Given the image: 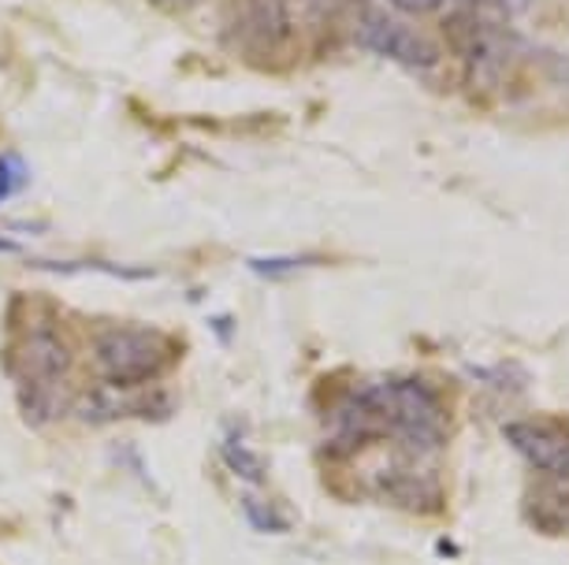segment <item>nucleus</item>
Instances as JSON below:
<instances>
[{
  "mask_svg": "<svg viewBox=\"0 0 569 565\" xmlns=\"http://www.w3.org/2000/svg\"><path fill=\"white\" fill-rule=\"evenodd\" d=\"M507 443L518 451L532 468L547 476L569 480V435L543 424H507Z\"/></svg>",
  "mask_w": 569,
  "mask_h": 565,
  "instance_id": "nucleus-7",
  "label": "nucleus"
},
{
  "mask_svg": "<svg viewBox=\"0 0 569 565\" xmlns=\"http://www.w3.org/2000/svg\"><path fill=\"white\" fill-rule=\"evenodd\" d=\"M461 12L469 16H480L488 23H507V0H461Z\"/></svg>",
  "mask_w": 569,
  "mask_h": 565,
  "instance_id": "nucleus-8",
  "label": "nucleus"
},
{
  "mask_svg": "<svg viewBox=\"0 0 569 565\" xmlns=\"http://www.w3.org/2000/svg\"><path fill=\"white\" fill-rule=\"evenodd\" d=\"M93 361H98L104 383L142 387L171 365V339L142 324H120L98 335Z\"/></svg>",
  "mask_w": 569,
  "mask_h": 565,
  "instance_id": "nucleus-3",
  "label": "nucleus"
},
{
  "mask_svg": "<svg viewBox=\"0 0 569 565\" xmlns=\"http://www.w3.org/2000/svg\"><path fill=\"white\" fill-rule=\"evenodd\" d=\"M239 12V34L253 52L272 57L291 41V12L287 0H234Z\"/></svg>",
  "mask_w": 569,
  "mask_h": 565,
  "instance_id": "nucleus-5",
  "label": "nucleus"
},
{
  "mask_svg": "<svg viewBox=\"0 0 569 565\" xmlns=\"http://www.w3.org/2000/svg\"><path fill=\"white\" fill-rule=\"evenodd\" d=\"M447 38L455 41V52L466 57V63L472 71H499L502 63V23H488L480 16H469V12H458L450 16L447 23Z\"/></svg>",
  "mask_w": 569,
  "mask_h": 565,
  "instance_id": "nucleus-6",
  "label": "nucleus"
},
{
  "mask_svg": "<svg viewBox=\"0 0 569 565\" xmlns=\"http://www.w3.org/2000/svg\"><path fill=\"white\" fill-rule=\"evenodd\" d=\"M16 164H19V160H12V157L0 160V198H4L8 190L16 186Z\"/></svg>",
  "mask_w": 569,
  "mask_h": 565,
  "instance_id": "nucleus-10",
  "label": "nucleus"
},
{
  "mask_svg": "<svg viewBox=\"0 0 569 565\" xmlns=\"http://www.w3.org/2000/svg\"><path fill=\"white\" fill-rule=\"evenodd\" d=\"M19 402L30 421H57L63 413L60 383L71 369V350L52 324H38L16 346Z\"/></svg>",
  "mask_w": 569,
  "mask_h": 565,
  "instance_id": "nucleus-2",
  "label": "nucleus"
},
{
  "mask_svg": "<svg viewBox=\"0 0 569 565\" xmlns=\"http://www.w3.org/2000/svg\"><path fill=\"white\" fill-rule=\"evenodd\" d=\"M8 250H12V242H4V239H0V253H8Z\"/></svg>",
  "mask_w": 569,
  "mask_h": 565,
  "instance_id": "nucleus-14",
  "label": "nucleus"
},
{
  "mask_svg": "<svg viewBox=\"0 0 569 565\" xmlns=\"http://www.w3.org/2000/svg\"><path fill=\"white\" fill-rule=\"evenodd\" d=\"M160 8H171V12H187V8L201 4V0H157Z\"/></svg>",
  "mask_w": 569,
  "mask_h": 565,
  "instance_id": "nucleus-11",
  "label": "nucleus"
},
{
  "mask_svg": "<svg viewBox=\"0 0 569 565\" xmlns=\"http://www.w3.org/2000/svg\"><path fill=\"white\" fill-rule=\"evenodd\" d=\"M325 4H331V8H358V4H365V0H325Z\"/></svg>",
  "mask_w": 569,
  "mask_h": 565,
  "instance_id": "nucleus-13",
  "label": "nucleus"
},
{
  "mask_svg": "<svg viewBox=\"0 0 569 565\" xmlns=\"http://www.w3.org/2000/svg\"><path fill=\"white\" fill-rule=\"evenodd\" d=\"M555 74L562 82H569V57H555Z\"/></svg>",
  "mask_w": 569,
  "mask_h": 565,
  "instance_id": "nucleus-12",
  "label": "nucleus"
},
{
  "mask_svg": "<svg viewBox=\"0 0 569 565\" xmlns=\"http://www.w3.org/2000/svg\"><path fill=\"white\" fill-rule=\"evenodd\" d=\"M358 41L365 49H372V52H380V57L402 63V68H413V71L436 68L432 41L421 38L410 27H402L399 19H391V16H380V12L365 16L358 23Z\"/></svg>",
  "mask_w": 569,
  "mask_h": 565,
  "instance_id": "nucleus-4",
  "label": "nucleus"
},
{
  "mask_svg": "<svg viewBox=\"0 0 569 565\" xmlns=\"http://www.w3.org/2000/svg\"><path fill=\"white\" fill-rule=\"evenodd\" d=\"M399 12H410V16H428V12H439L443 0H391Z\"/></svg>",
  "mask_w": 569,
  "mask_h": 565,
  "instance_id": "nucleus-9",
  "label": "nucleus"
},
{
  "mask_svg": "<svg viewBox=\"0 0 569 565\" xmlns=\"http://www.w3.org/2000/svg\"><path fill=\"white\" fill-rule=\"evenodd\" d=\"M347 435H395L410 451H439L447 443V413L421 380H383L353 394L342 410Z\"/></svg>",
  "mask_w": 569,
  "mask_h": 565,
  "instance_id": "nucleus-1",
  "label": "nucleus"
}]
</instances>
